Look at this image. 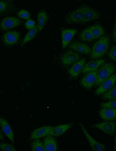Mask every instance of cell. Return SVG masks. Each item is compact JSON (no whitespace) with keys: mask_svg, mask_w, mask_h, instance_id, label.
Listing matches in <instances>:
<instances>
[{"mask_svg":"<svg viewBox=\"0 0 116 151\" xmlns=\"http://www.w3.org/2000/svg\"><path fill=\"white\" fill-rule=\"evenodd\" d=\"M110 39L107 35L103 36L93 44L90 54L92 59H97L104 56L108 50Z\"/></svg>","mask_w":116,"mask_h":151,"instance_id":"obj_1","label":"cell"},{"mask_svg":"<svg viewBox=\"0 0 116 151\" xmlns=\"http://www.w3.org/2000/svg\"><path fill=\"white\" fill-rule=\"evenodd\" d=\"M115 65L112 62L104 63L98 68L97 80L95 85L99 86L104 81L109 78L115 71Z\"/></svg>","mask_w":116,"mask_h":151,"instance_id":"obj_2","label":"cell"},{"mask_svg":"<svg viewBox=\"0 0 116 151\" xmlns=\"http://www.w3.org/2000/svg\"><path fill=\"white\" fill-rule=\"evenodd\" d=\"M83 14V7L82 6L66 14L65 17L66 21L70 24L81 23Z\"/></svg>","mask_w":116,"mask_h":151,"instance_id":"obj_3","label":"cell"},{"mask_svg":"<svg viewBox=\"0 0 116 151\" xmlns=\"http://www.w3.org/2000/svg\"><path fill=\"white\" fill-rule=\"evenodd\" d=\"M79 125L93 151H105V147L103 144L95 140L88 133L86 128L82 123H79Z\"/></svg>","mask_w":116,"mask_h":151,"instance_id":"obj_4","label":"cell"},{"mask_svg":"<svg viewBox=\"0 0 116 151\" xmlns=\"http://www.w3.org/2000/svg\"><path fill=\"white\" fill-rule=\"evenodd\" d=\"M116 82V73H115L112 75L100 84L95 90V94L97 95L104 94L112 88Z\"/></svg>","mask_w":116,"mask_h":151,"instance_id":"obj_5","label":"cell"},{"mask_svg":"<svg viewBox=\"0 0 116 151\" xmlns=\"http://www.w3.org/2000/svg\"><path fill=\"white\" fill-rule=\"evenodd\" d=\"M98 69L95 71L87 73L83 77L80 81V83L83 87L89 89L95 85L97 80Z\"/></svg>","mask_w":116,"mask_h":151,"instance_id":"obj_6","label":"cell"},{"mask_svg":"<svg viewBox=\"0 0 116 151\" xmlns=\"http://www.w3.org/2000/svg\"><path fill=\"white\" fill-rule=\"evenodd\" d=\"M21 21L14 17L9 16L3 19L0 23V28L3 30L10 29L19 25Z\"/></svg>","mask_w":116,"mask_h":151,"instance_id":"obj_7","label":"cell"},{"mask_svg":"<svg viewBox=\"0 0 116 151\" xmlns=\"http://www.w3.org/2000/svg\"><path fill=\"white\" fill-rule=\"evenodd\" d=\"M84 14L81 23H85L99 19L100 15L96 10L87 6L83 5Z\"/></svg>","mask_w":116,"mask_h":151,"instance_id":"obj_8","label":"cell"},{"mask_svg":"<svg viewBox=\"0 0 116 151\" xmlns=\"http://www.w3.org/2000/svg\"><path fill=\"white\" fill-rule=\"evenodd\" d=\"M91 127L99 129L107 134L113 135L116 131V123L113 122L106 121L95 124Z\"/></svg>","mask_w":116,"mask_h":151,"instance_id":"obj_9","label":"cell"},{"mask_svg":"<svg viewBox=\"0 0 116 151\" xmlns=\"http://www.w3.org/2000/svg\"><path fill=\"white\" fill-rule=\"evenodd\" d=\"M60 59L63 64L68 65L79 61L80 56L77 53L71 50H68L61 55Z\"/></svg>","mask_w":116,"mask_h":151,"instance_id":"obj_10","label":"cell"},{"mask_svg":"<svg viewBox=\"0 0 116 151\" xmlns=\"http://www.w3.org/2000/svg\"><path fill=\"white\" fill-rule=\"evenodd\" d=\"M77 31V29L73 28H64L62 30L61 35L62 49H64L67 46Z\"/></svg>","mask_w":116,"mask_h":151,"instance_id":"obj_11","label":"cell"},{"mask_svg":"<svg viewBox=\"0 0 116 151\" xmlns=\"http://www.w3.org/2000/svg\"><path fill=\"white\" fill-rule=\"evenodd\" d=\"M20 34L16 31H8L3 34V41L4 44L8 46L15 45L19 41Z\"/></svg>","mask_w":116,"mask_h":151,"instance_id":"obj_12","label":"cell"},{"mask_svg":"<svg viewBox=\"0 0 116 151\" xmlns=\"http://www.w3.org/2000/svg\"><path fill=\"white\" fill-rule=\"evenodd\" d=\"M69 48L75 51L83 54H90L91 49L87 44L79 42H74L69 46Z\"/></svg>","mask_w":116,"mask_h":151,"instance_id":"obj_13","label":"cell"},{"mask_svg":"<svg viewBox=\"0 0 116 151\" xmlns=\"http://www.w3.org/2000/svg\"><path fill=\"white\" fill-rule=\"evenodd\" d=\"M86 62V59L82 58L73 64L68 70L70 75L72 77H77L81 72Z\"/></svg>","mask_w":116,"mask_h":151,"instance_id":"obj_14","label":"cell"},{"mask_svg":"<svg viewBox=\"0 0 116 151\" xmlns=\"http://www.w3.org/2000/svg\"><path fill=\"white\" fill-rule=\"evenodd\" d=\"M43 144L45 151L58 150V146L56 140L52 136L48 134L45 136Z\"/></svg>","mask_w":116,"mask_h":151,"instance_id":"obj_15","label":"cell"},{"mask_svg":"<svg viewBox=\"0 0 116 151\" xmlns=\"http://www.w3.org/2000/svg\"><path fill=\"white\" fill-rule=\"evenodd\" d=\"M100 117L103 120L110 121L116 118V109L110 108H102L99 112Z\"/></svg>","mask_w":116,"mask_h":151,"instance_id":"obj_16","label":"cell"},{"mask_svg":"<svg viewBox=\"0 0 116 151\" xmlns=\"http://www.w3.org/2000/svg\"><path fill=\"white\" fill-rule=\"evenodd\" d=\"M0 126L3 132L13 144L14 143L13 133L8 123L4 118L1 117Z\"/></svg>","mask_w":116,"mask_h":151,"instance_id":"obj_17","label":"cell"},{"mask_svg":"<svg viewBox=\"0 0 116 151\" xmlns=\"http://www.w3.org/2000/svg\"><path fill=\"white\" fill-rule=\"evenodd\" d=\"M52 126L46 125L41 127L31 133L30 138L31 139H39L48 134Z\"/></svg>","mask_w":116,"mask_h":151,"instance_id":"obj_18","label":"cell"},{"mask_svg":"<svg viewBox=\"0 0 116 151\" xmlns=\"http://www.w3.org/2000/svg\"><path fill=\"white\" fill-rule=\"evenodd\" d=\"M104 59L96 60L90 61L84 65L81 72L87 73L95 71L105 62Z\"/></svg>","mask_w":116,"mask_h":151,"instance_id":"obj_19","label":"cell"},{"mask_svg":"<svg viewBox=\"0 0 116 151\" xmlns=\"http://www.w3.org/2000/svg\"><path fill=\"white\" fill-rule=\"evenodd\" d=\"M72 125L73 123H70L52 126L48 134L53 136H60L70 128Z\"/></svg>","mask_w":116,"mask_h":151,"instance_id":"obj_20","label":"cell"},{"mask_svg":"<svg viewBox=\"0 0 116 151\" xmlns=\"http://www.w3.org/2000/svg\"><path fill=\"white\" fill-rule=\"evenodd\" d=\"M0 6V12L1 14L10 12L15 9V6L11 1H1Z\"/></svg>","mask_w":116,"mask_h":151,"instance_id":"obj_21","label":"cell"},{"mask_svg":"<svg viewBox=\"0 0 116 151\" xmlns=\"http://www.w3.org/2000/svg\"><path fill=\"white\" fill-rule=\"evenodd\" d=\"M89 28L94 39L100 38L104 36L105 32V30L101 25L96 24L90 26Z\"/></svg>","mask_w":116,"mask_h":151,"instance_id":"obj_22","label":"cell"},{"mask_svg":"<svg viewBox=\"0 0 116 151\" xmlns=\"http://www.w3.org/2000/svg\"><path fill=\"white\" fill-rule=\"evenodd\" d=\"M38 31H41L46 25L48 20L46 12L44 10L40 11L37 16Z\"/></svg>","mask_w":116,"mask_h":151,"instance_id":"obj_23","label":"cell"},{"mask_svg":"<svg viewBox=\"0 0 116 151\" xmlns=\"http://www.w3.org/2000/svg\"><path fill=\"white\" fill-rule=\"evenodd\" d=\"M38 31V29L37 25L35 26L33 28L29 30L25 36L20 44L21 46H23L34 38L36 35Z\"/></svg>","mask_w":116,"mask_h":151,"instance_id":"obj_24","label":"cell"},{"mask_svg":"<svg viewBox=\"0 0 116 151\" xmlns=\"http://www.w3.org/2000/svg\"><path fill=\"white\" fill-rule=\"evenodd\" d=\"M79 36L81 40L85 42H91L94 39L89 27L82 31Z\"/></svg>","mask_w":116,"mask_h":151,"instance_id":"obj_25","label":"cell"},{"mask_svg":"<svg viewBox=\"0 0 116 151\" xmlns=\"http://www.w3.org/2000/svg\"><path fill=\"white\" fill-rule=\"evenodd\" d=\"M102 98L106 100L116 99V83L110 90L102 95Z\"/></svg>","mask_w":116,"mask_h":151,"instance_id":"obj_26","label":"cell"},{"mask_svg":"<svg viewBox=\"0 0 116 151\" xmlns=\"http://www.w3.org/2000/svg\"><path fill=\"white\" fill-rule=\"evenodd\" d=\"M31 148L33 151H45L43 143L39 139H34L31 143Z\"/></svg>","mask_w":116,"mask_h":151,"instance_id":"obj_27","label":"cell"},{"mask_svg":"<svg viewBox=\"0 0 116 151\" xmlns=\"http://www.w3.org/2000/svg\"><path fill=\"white\" fill-rule=\"evenodd\" d=\"M17 15L19 18L22 19L27 20L30 19L31 17L30 13L24 9L20 10L17 12Z\"/></svg>","mask_w":116,"mask_h":151,"instance_id":"obj_28","label":"cell"},{"mask_svg":"<svg viewBox=\"0 0 116 151\" xmlns=\"http://www.w3.org/2000/svg\"><path fill=\"white\" fill-rule=\"evenodd\" d=\"M100 105L102 108H110L116 109V99L101 103Z\"/></svg>","mask_w":116,"mask_h":151,"instance_id":"obj_29","label":"cell"},{"mask_svg":"<svg viewBox=\"0 0 116 151\" xmlns=\"http://www.w3.org/2000/svg\"><path fill=\"white\" fill-rule=\"evenodd\" d=\"M0 149L3 151H16V150L12 145L6 143H1Z\"/></svg>","mask_w":116,"mask_h":151,"instance_id":"obj_30","label":"cell"},{"mask_svg":"<svg viewBox=\"0 0 116 151\" xmlns=\"http://www.w3.org/2000/svg\"><path fill=\"white\" fill-rule=\"evenodd\" d=\"M108 56L111 60L116 63V45L111 47L108 53Z\"/></svg>","mask_w":116,"mask_h":151,"instance_id":"obj_31","label":"cell"},{"mask_svg":"<svg viewBox=\"0 0 116 151\" xmlns=\"http://www.w3.org/2000/svg\"><path fill=\"white\" fill-rule=\"evenodd\" d=\"M24 25L26 28L30 30L35 26V22L33 20L30 19L26 21Z\"/></svg>","mask_w":116,"mask_h":151,"instance_id":"obj_32","label":"cell"},{"mask_svg":"<svg viewBox=\"0 0 116 151\" xmlns=\"http://www.w3.org/2000/svg\"><path fill=\"white\" fill-rule=\"evenodd\" d=\"M113 38V41L116 42V9L115 12V23L112 33Z\"/></svg>","mask_w":116,"mask_h":151,"instance_id":"obj_33","label":"cell"},{"mask_svg":"<svg viewBox=\"0 0 116 151\" xmlns=\"http://www.w3.org/2000/svg\"><path fill=\"white\" fill-rule=\"evenodd\" d=\"M115 136L114 141V150L116 151V130L115 132Z\"/></svg>","mask_w":116,"mask_h":151,"instance_id":"obj_34","label":"cell"},{"mask_svg":"<svg viewBox=\"0 0 116 151\" xmlns=\"http://www.w3.org/2000/svg\"><path fill=\"white\" fill-rule=\"evenodd\" d=\"M2 131L1 130H0V140H3L4 138V136L3 134Z\"/></svg>","mask_w":116,"mask_h":151,"instance_id":"obj_35","label":"cell"}]
</instances>
